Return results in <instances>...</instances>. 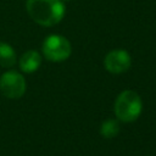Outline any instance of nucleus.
Segmentation results:
<instances>
[{
    "mask_svg": "<svg viewBox=\"0 0 156 156\" xmlns=\"http://www.w3.org/2000/svg\"><path fill=\"white\" fill-rule=\"evenodd\" d=\"M26 10L29 17L43 27H52L62 21L66 7L62 0H27Z\"/></svg>",
    "mask_w": 156,
    "mask_h": 156,
    "instance_id": "f257e3e1",
    "label": "nucleus"
},
{
    "mask_svg": "<svg viewBox=\"0 0 156 156\" xmlns=\"http://www.w3.org/2000/svg\"><path fill=\"white\" fill-rule=\"evenodd\" d=\"M115 115L119 122L132 123L136 121L143 110V101L134 90H123L118 94L115 101Z\"/></svg>",
    "mask_w": 156,
    "mask_h": 156,
    "instance_id": "f03ea898",
    "label": "nucleus"
},
{
    "mask_svg": "<svg viewBox=\"0 0 156 156\" xmlns=\"http://www.w3.org/2000/svg\"><path fill=\"white\" fill-rule=\"evenodd\" d=\"M72 45L69 40L62 35L52 34L44 39L41 45L43 56L51 62H61L71 56Z\"/></svg>",
    "mask_w": 156,
    "mask_h": 156,
    "instance_id": "7ed1b4c3",
    "label": "nucleus"
},
{
    "mask_svg": "<svg viewBox=\"0 0 156 156\" xmlns=\"http://www.w3.org/2000/svg\"><path fill=\"white\" fill-rule=\"evenodd\" d=\"M27 83L23 74L16 71H7L0 77V91L9 99H18L24 95Z\"/></svg>",
    "mask_w": 156,
    "mask_h": 156,
    "instance_id": "20e7f679",
    "label": "nucleus"
},
{
    "mask_svg": "<svg viewBox=\"0 0 156 156\" xmlns=\"http://www.w3.org/2000/svg\"><path fill=\"white\" fill-rule=\"evenodd\" d=\"M105 68L112 74H121L127 72L132 66V57L124 49H115L106 54L104 58Z\"/></svg>",
    "mask_w": 156,
    "mask_h": 156,
    "instance_id": "39448f33",
    "label": "nucleus"
},
{
    "mask_svg": "<svg viewBox=\"0 0 156 156\" xmlns=\"http://www.w3.org/2000/svg\"><path fill=\"white\" fill-rule=\"evenodd\" d=\"M18 65L23 73H34L41 65V55L37 50H28L21 56Z\"/></svg>",
    "mask_w": 156,
    "mask_h": 156,
    "instance_id": "423d86ee",
    "label": "nucleus"
},
{
    "mask_svg": "<svg viewBox=\"0 0 156 156\" xmlns=\"http://www.w3.org/2000/svg\"><path fill=\"white\" fill-rule=\"evenodd\" d=\"M16 63V51L15 49L4 41H0V66L10 68Z\"/></svg>",
    "mask_w": 156,
    "mask_h": 156,
    "instance_id": "0eeeda50",
    "label": "nucleus"
},
{
    "mask_svg": "<svg viewBox=\"0 0 156 156\" xmlns=\"http://www.w3.org/2000/svg\"><path fill=\"white\" fill-rule=\"evenodd\" d=\"M119 132V121L118 119H113V118H108L106 121H104L100 126V134L107 139L115 138Z\"/></svg>",
    "mask_w": 156,
    "mask_h": 156,
    "instance_id": "6e6552de",
    "label": "nucleus"
},
{
    "mask_svg": "<svg viewBox=\"0 0 156 156\" xmlns=\"http://www.w3.org/2000/svg\"><path fill=\"white\" fill-rule=\"evenodd\" d=\"M62 1H69V0H62Z\"/></svg>",
    "mask_w": 156,
    "mask_h": 156,
    "instance_id": "1a4fd4ad",
    "label": "nucleus"
}]
</instances>
